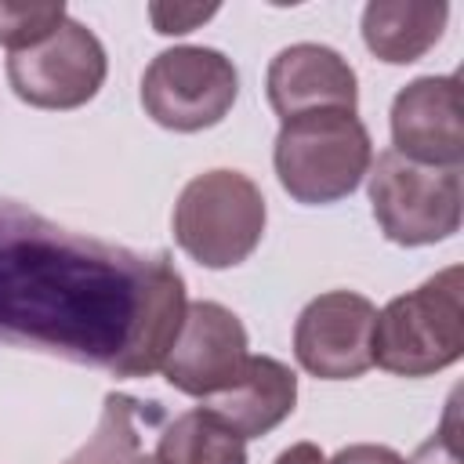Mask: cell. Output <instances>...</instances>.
<instances>
[{"label": "cell", "instance_id": "14", "mask_svg": "<svg viewBox=\"0 0 464 464\" xmlns=\"http://www.w3.org/2000/svg\"><path fill=\"white\" fill-rule=\"evenodd\" d=\"M163 420L160 402H141L127 392H109L94 435L65 464H156L141 446V428Z\"/></svg>", "mask_w": 464, "mask_h": 464}, {"label": "cell", "instance_id": "19", "mask_svg": "<svg viewBox=\"0 0 464 464\" xmlns=\"http://www.w3.org/2000/svg\"><path fill=\"white\" fill-rule=\"evenodd\" d=\"M326 464H406L402 453H395L392 446H377V442H355L334 453V460Z\"/></svg>", "mask_w": 464, "mask_h": 464}, {"label": "cell", "instance_id": "6", "mask_svg": "<svg viewBox=\"0 0 464 464\" xmlns=\"http://www.w3.org/2000/svg\"><path fill=\"white\" fill-rule=\"evenodd\" d=\"M239 98V72L214 47H167L141 72V109L152 123L196 134L218 127Z\"/></svg>", "mask_w": 464, "mask_h": 464}, {"label": "cell", "instance_id": "12", "mask_svg": "<svg viewBox=\"0 0 464 464\" xmlns=\"http://www.w3.org/2000/svg\"><path fill=\"white\" fill-rule=\"evenodd\" d=\"M214 417H221L239 439H261L279 428L297 406V377L286 362L272 355H250L243 377L203 402Z\"/></svg>", "mask_w": 464, "mask_h": 464}, {"label": "cell", "instance_id": "10", "mask_svg": "<svg viewBox=\"0 0 464 464\" xmlns=\"http://www.w3.org/2000/svg\"><path fill=\"white\" fill-rule=\"evenodd\" d=\"M392 145L424 167H460V76H417L392 102Z\"/></svg>", "mask_w": 464, "mask_h": 464}, {"label": "cell", "instance_id": "1", "mask_svg": "<svg viewBox=\"0 0 464 464\" xmlns=\"http://www.w3.org/2000/svg\"><path fill=\"white\" fill-rule=\"evenodd\" d=\"M185 308V279L167 254L102 243L0 199V344L149 377Z\"/></svg>", "mask_w": 464, "mask_h": 464}, {"label": "cell", "instance_id": "15", "mask_svg": "<svg viewBox=\"0 0 464 464\" xmlns=\"http://www.w3.org/2000/svg\"><path fill=\"white\" fill-rule=\"evenodd\" d=\"M152 457L156 464H246V439L207 406H196L160 431Z\"/></svg>", "mask_w": 464, "mask_h": 464}, {"label": "cell", "instance_id": "3", "mask_svg": "<svg viewBox=\"0 0 464 464\" xmlns=\"http://www.w3.org/2000/svg\"><path fill=\"white\" fill-rule=\"evenodd\" d=\"M272 163L290 199L326 207L359 188L373 163V141L355 112H308L279 127Z\"/></svg>", "mask_w": 464, "mask_h": 464}, {"label": "cell", "instance_id": "18", "mask_svg": "<svg viewBox=\"0 0 464 464\" xmlns=\"http://www.w3.org/2000/svg\"><path fill=\"white\" fill-rule=\"evenodd\" d=\"M218 14V4H149V18L156 25V33L163 36H181L192 33L196 25H203L207 18Z\"/></svg>", "mask_w": 464, "mask_h": 464}, {"label": "cell", "instance_id": "17", "mask_svg": "<svg viewBox=\"0 0 464 464\" xmlns=\"http://www.w3.org/2000/svg\"><path fill=\"white\" fill-rule=\"evenodd\" d=\"M406 464H464V446H460V417H457V392L450 395L446 417L435 428V435H428L417 453Z\"/></svg>", "mask_w": 464, "mask_h": 464}, {"label": "cell", "instance_id": "7", "mask_svg": "<svg viewBox=\"0 0 464 464\" xmlns=\"http://www.w3.org/2000/svg\"><path fill=\"white\" fill-rule=\"evenodd\" d=\"M109 72L102 40L76 18H65L47 40L7 54V83L33 109H80Z\"/></svg>", "mask_w": 464, "mask_h": 464}, {"label": "cell", "instance_id": "4", "mask_svg": "<svg viewBox=\"0 0 464 464\" xmlns=\"http://www.w3.org/2000/svg\"><path fill=\"white\" fill-rule=\"evenodd\" d=\"M265 196L243 170H203L174 203V239L203 268L243 265L265 236Z\"/></svg>", "mask_w": 464, "mask_h": 464}, {"label": "cell", "instance_id": "8", "mask_svg": "<svg viewBox=\"0 0 464 464\" xmlns=\"http://www.w3.org/2000/svg\"><path fill=\"white\" fill-rule=\"evenodd\" d=\"M246 348V326L232 308L218 301H192L160 370L170 388L207 402L243 377L250 362Z\"/></svg>", "mask_w": 464, "mask_h": 464}, {"label": "cell", "instance_id": "11", "mask_svg": "<svg viewBox=\"0 0 464 464\" xmlns=\"http://www.w3.org/2000/svg\"><path fill=\"white\" fill-rule=\"evenodd\" d=\"M265 94L272 112L286 123L308 112H355L359 80L348 58L326 44H290L265 72Z\"/></svg>", "mask_w": 464, "mask_h": 464}, {"label": "cell", "instance_id": "16", "mask_svg": "<svg viewBox=\"0 0 464 464\" xmlns=\"http://www.w3.org/2000/svg\"><path fill=\"white\" fill-rule=\"evenodd\" d=\"M69 18L65 4H25V0H0V44L11 51L36 47Z\"/></svg>", "mask_w": 464, "mask_h": 464}, {"label": "cell", "instance_id": "20", "mask_svg": "<svg viewBox=\"0 0 464 464\" xmlns=\"http://www.w3.org/2000/svg\"><path fill=\"white\" fill-rule=\"evenodd\" d=\"M272 464H326V457H323V450L315 442H294Z\"/></svg>", "mask_w": 464, "mask_h": 464}, {"label": "cell", "instance_id": "9", "mask_svg": "<svg viewBox=\"0 0 464 464\" xmlns=\"http://www.w3.org/2000/svg\"><path fill=\"white\" fill-rule=\"evenodd\" d=\"M377 304L355 290L312 297L294 323V355L319 381H352L373 366Z\"/></svg>", "mask_w": 464, "mask_h": 464}, {"label": "cell", "instance_id": "5", "mask_svg": "<svg viewBox=\"0 0 464 464\" xmlns=\"http://www.w3.org/2000/svg\"><path fill=\"white\" fill-rule=\"evenodd\" d=\"M366 178L373 218L392 243L428 246L460 228V167H424L384 149Z\"/></svg>", "mask_w": 464, "mask_h": 464}, {"label": "cell", "instance_id": "13", "mask_svg": "<svg viewBox=\"0 0 464 464\" xmlns=\"http://www.w3.org/2000/svg\"><path fill=\"white\" fill-rule=\"evenodd\" d=\"M446 18L450 4L442 0H373L362 7V44L388 65H410L442 40Z\"/></svg>", "mask_w": 464, "mask_h": 464}, {"label": "cell", "instance_id": "2", "mask_svg": "<svg viewBox=\"0 0 464 464\" xmlns=\"http://www.w3.org/2000/svg\"><path fill=\"white\" fill-rule=\"evenodd\" d=\"M464 355V272L450 265L417 290L392 297L373 323V366L431 377Z\"/></svg>", "mask_w": 464, "mask_h": 464}]
</instances>
